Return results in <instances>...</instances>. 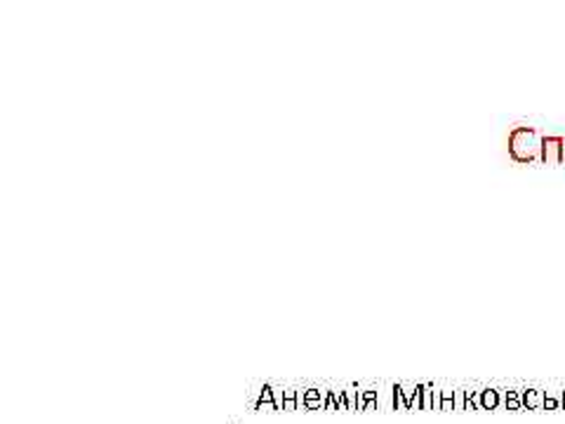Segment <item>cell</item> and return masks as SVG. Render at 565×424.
<instances>
[{
	"label": "cell",
	"instance_id": "1",
	"mask_svg": "<svg viewBox=\"0 0 565 424\" xmlns=\"http://www.w3.org/2000/svg\"><path fill=\"white\" fill-rule=\"evenodd\" d=\"M539 149H542V137L537 130L530 125L513 127L509 132V156L518 163L539 161Z\"/></svg>",
	"mask_w": 565,
	"mask_h": 424
},
{
	"label": "cell",
	"instance_id": "2",
	"mask_svg": "<svg viewBox=\"0 0 565 424\" xmlns=\"http://www.w3.org/2000/svg\"><path fill=\"white\" fill-rule=\"evenodd\" d=\"M539 161L544 165H558L565 161V137L549 135L542 137V149H539Z\"/></svg>",
	"mask_w": 565,
	"mask_h": 424
},
{
	"label": "cell",
	"instance_id": "3",
	"mask_svg": "<svg viewBox=\"0 0 565 424\" xmlns=\"http://www.w3.org/2000/svg\"><path fill=\"white\" fill-rule=\"evenodd\" d=\"M520 398H523V408H528V410H544L547 391H542V389H525V391H520Z\"/></svg>",
	"mask_w": 565,
	"mask_h": 424
},
{
	"label": "cell",
	"instance_id": "4",
	"mask_svg": "<svg viewBox=\"0 0 565 424\" xmlns=\"http://www.w3.org/2000/svg\"><path fill=\"white\" fill-rule=\"evenodd\" d=\"M504 403V391L499 389H481V406L483 410H494V408Z\"/></svg>",
	"mask_w": 565,
	"mask_h": 424
},
{
	"label": "cell",
	"instance_id": "5",
	"mask_svg": "<svg viewBox=\"0 0 565 424\" xmlns=\"http://www.w3.org/2000/svg\"><path fill=\"white\" fill-rule=\"evenodd\" d=\"M304 408L306 410H325L323 403V389H304Z\"/></svg>",
	"mask_w": 565,
	"mask_h": 424
},
{
	"label": "cell",
	"instance_id": "6",
	"mask_svg": "<svg viewBox=\"0 0 565 424\" xmlns=\"http://www.w3.org/2000/svg\"><path fill=\"white\" fill-rule=\"evenodd\" d=\"M504 408L506 410H520L523 408V398H520V391H504Z\"/></svg>",
	"mask_w": 565,
	"mask_h": 424
},
{
	"label": "cell",
	"instance_id": "7",
	"mask_svg": "<svg viewBox=\"0 0 565 424\" xmlns=\"http://www.w3.org/2000/svg\"><path fill=\"white\" fill-rule=\"evenodd\" d=\"M452 410H455V391L440 389V413H452Z\"/></svg>",
	"mask_w": 565,
	"mask_h": 424
},
{
	"label": "cell",
	"instance_id": "8",
	"mask_svg": "<svg viewBox=\"0 0 565 424\" xmlns=\"http://www.w3.org/2000/svg\"><path fill=\"white\" fill-rule=\"evenodd\" d=\"M422 387V410H433V384H419Z\"/></svg>",
	"mask_w": 565,
	"mask_h": 424
},
{
	"label": "cell",
	"instance_id": "9",
	"mask_svg": "<svg viewBox=\"0 0 565 424\" xmlns=\"http://www.w3.org/2000/svg\"><path fill=\"white\" fill-rule=\"evenodd\" d=\"M394 408H398V410H410V403H407V398H405L401 384H396L394 387Z\"/></svg>",
	"mask_w": 565,
	"mask_h": 424
},
{
	"label": "cell",
	"instance_id": "10",
	"mask_svg": "<svg viewBox=\"0 0 565 424\" xmlns=\"http://www.w3.org/2000/svg\"><path fill=\"white\" fill-rule=\"evenodd\" d=\"M332 398H334V406H337V410H349V403H346V391H344V389H334V391H332Z\"/></svg>",
	"mask_w": 565,
	"mask_h": 424
},
{
	"label": "cell",
	"instance_id": "11",
	"mask_svg": "<svg viewBox=\"0 0 565 424\" xmlns=\"http://www.w3.org/2000/svg\"><path fill=\"white\" fill-rule=\"evenodd\" d=\"M455 410H467V389H455Z\"/></svg>",
	"mask_w": 565,
	"mask_h": 424
},
{
	"label": "cell",
	"instance_id": "12",
	"mask_svg": "<svg viewBox=\"0 0 565 424\" xmlns=\"http://www.w3.org/2000/svg\"><path fill=\"white\" fill-rule=\"evenodd\" d=\"M344 391H346V403H349V410H358V389L349 387V389H344Z\"/></svg>",
	"mask_w": 565,
	"mask_h": 424
},
{
	"label": "cell",
	"instance_id": "13",
	"mask_svg": "<svg viewBox=\"0 0 565 424\" xmlns=\"http://www.w3.org/2000/svg\"><path fill=\"white\" fill-rule=\"evenodd\" d=\"M259 403H276V401H273V387H264V389H261Z\"/></svg>",
	"mask_w": 565,
	"mask_h": 424
},
{
	"label": "cell",
	"instance_id": "14",
	"mask_svg": "<svg viewBox=\"0 0 565 424\" xmlns=\"http://www.w3.org/2000/svg\"><path fill=\"white\" fill-rule=\"evenodd\" d=\"M410 410H422V387L417 384V391H414V398L410 403Z\"/></svg>",
	"mask_w": 565,
	"mask_h": 424
},
{
	"label": "cell",
	"instance_id": "15",
	"mask_svg": "<svg viewBox=\"0 0 565 424\" xmlns=\"http://www.w3.org/2000/svg\"><path fill=\"white\" fill-rule=\"evenodd\" d=\"M401 389H403V394H405V398H407V403H412L414 391H417V384H401Z\"/></svg>",
	"mask_w": 565,
	"mask_h": 424
},
{
	"label": "cell",
	"instance_id": "16",
	"mask_svg": "<svg viewBox=\"0 0 565 424\" xmlns=\"http://www.w3.org/2000/svg\"><path fill=\"white\" fill-rule=\"evenodd\" d=\"M544 410H561V401L547 394V401H544Z\"/></svg>",
	"mask_w": 565,
	"mask_h": 424
},
{
	"label": "cell",
	"instance_id": "17",
	"mask_svg": "<svg viewBox=\"0 0 565 424\" xmlns=\"http://www.w3.org/2000/svg\"><path fill=\"white\" fill-rule=\"evenodd\" d=\"M297 408H299L297 406V398H285V401H283V410H287V413H290V410H297Z\"/></svg>",
	"mask_w": 565,
	"mask_h": 424
},
{
	"label": "cell",
	"instance_id": "18",
	"mask_svg": "<svg viewBox=\"0 0 565 424\" xmlns=\"http://www.w3.org/2000/svg\"><path fill=\"white\" fill-rule=\"evenodd\" d=\"M433 410H440V389L433 387Z\"/></svg>",
	"mask_w": 565,
	"mask_h": 424
},
{
	"label": "cell",
	"instance_id": "19",
	"mask_svg": "<svg viewBox=\"0 0 565 424\" xmlns=\"http://www.w3.org/2000/svg\"><path fill=\"white\" fill-rule=\"evenodd\" d=\"M257 408H259V410H264V413H271V410H278V406H276V403H257Z\"/></svg>",
	"mask_w": 565,
	"mask_h": 424
}]
</instances>
